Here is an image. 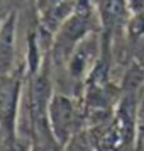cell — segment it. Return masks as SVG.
I'll use <instances>...</instances> for the list:
<instances>
[{
    "label": "cell",
    "instance_id": "6da1fadb",
    "mask_svg": "<svg viewBox=\"0 0 144 151\" xmlns=\"http://www.w3.org/2000/svg\"><path fill=\"white\" fill-rule=\"evenodd\" d=\"M53 121H54V131L63 139L71 124V105L66 99L58 97L53 102Z\"/></svg>",
    "mask_w": 144,
    "mask_h": 151
},
{
    "label": "cell",
    "instance_id": "7a4b0ae2",
    "mask_svg": "<svg viewBox=\"0 0 144 151\" xmlns=\"http://www.w3.org/2000/svg\"><path fill=\"white\" fill-rule=\"evenodd\" d=\"M71 151H87V146H85V143L82 139H76L73 143V146H71Z\"/></svg>",
    "mask_w": 144,
    "mask_h": 151
},
{
    "label": "cell",
    "instance_id": "3957f363",
    "mask_svg": "<svg viewBox=\"0 0 144 151\" xmlns=\"http://www.w3.org/2000/svg\"><path fill=\"white\" fill-rule=\"evenodd\" d=\"M139 126H141V131H143V134H144V110L141 112V124Z\"/></svg>",
    "mask_w": 144,
    "mask_h": 151
}]
</instances>
